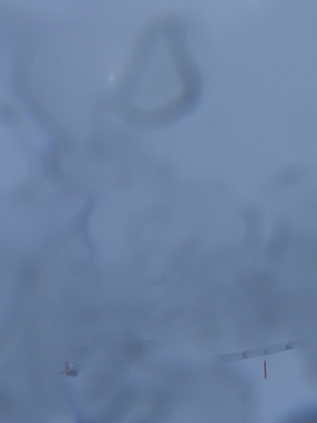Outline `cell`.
<instances>
[{"label":"cell","instance_id":"obj_1","mask_svg":"<svg viewBox=\"0 0 317 423\" xmlns=\"http://www.w3.org/2000/svg\"><path fill=\"white\" fill-rule=\"evenodd\" d=\"M292 230L287 217L280 216L276 220L268 241L266 251L269 257L279 258L287 251L292 243Z\"/></svg>","mask_w":317,"mask_h":423},{"label":"cell","instance_id":"obj_2","mask_svg":"<svg viewBox=\"0 0 317 423\" xmlns=\"http://www.w3.org/2000/svg\"><path fill=\"white\" fill-rule=\"evenodd\" d=\"M300 346L301 344L300 343L292 342L290 343L281 344L266 348L250 350L240 353L224 355L223 357H222V360L228 362L249 358H256L261 355L272 354L283 351L293 349Z\"/></svg>","mask_w":317,"mask_h":423},{"label":"cell","instance_id":"obj_3","mask_svg":"<svg viewBox=\"0 0 317 423\" xmlns=\"http://www.w3.org/2000/svg\"><path fill=\"white\" fill-rule=\"evenodd\" d=\"M20 115L10 104L0 103V123L5 125H12L19 122Z\"/></svg>","mask_w":317,"mask_h":423}]
</instances>
